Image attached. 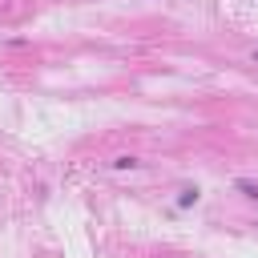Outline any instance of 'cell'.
<instances>
[{"label": "cell", "instance_id": "7a4b0ae2", "mask_svg": "<svg viewBox=\"0 0 258 258\" xmlns=\"http://www.w3.org/2000/svg\"><path fill=\"white\" fill-rule=\"evenodd\" d=\"M113 165H117V169H133V165H137V157H117Z\"/></svg>", "mask_w": 258, "mask_h": 258}, {"label": "cell", "instance_id": "6da1fadb", "mask_svg": "<svg viewBox=\"0 0 258 258\" xmlns=\"http://www.w3.org/2000/svg\"><path fill=\"white\" fill-rule=\"evenodd\" d=\"M234 189H238V194H246V198H254V202H258V181H246V177H238V181H234Z\"/></svg>", "mask_w": 258, "mask_h": 258}]
</instances>
